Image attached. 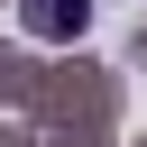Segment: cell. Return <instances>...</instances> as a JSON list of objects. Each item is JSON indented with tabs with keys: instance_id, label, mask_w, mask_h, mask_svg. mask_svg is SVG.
Listing matches in <instances>:
<instances>
[{
	"instance_id": "6da1fadb",
	"label": "cell",
	"mask_w": 147,
	"mask_h": 147,
	"mask_svg": "<svg viewBox=\"0 0 147 147\" xmlns=\"http://www.w3.org/2000/svg\"><path fill=\"white\" fill-rule=\"evenodd\" d=\"M18 28H28L37 46H74V37L92 28V0H18Z\"/></svg>"
}]
</instances>
